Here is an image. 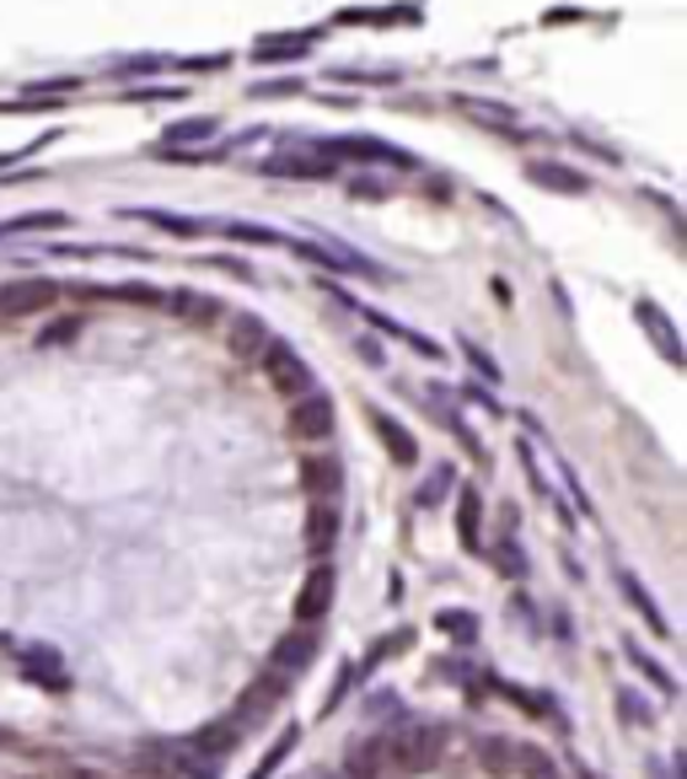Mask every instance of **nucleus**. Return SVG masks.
I'll use <instances>...</instances> for the list:
<instances>
[{
    "mask_svg": "<svg viewBox=\"0 0 687 779\" xmlns=\"http://www.w3.org/2000/svg\"><path fill=\"white\" fill-rule=\"evenodd\" d=\"M333 592H338V575H333L328 565H317L306 581H301V592H296V624L301 630H317V624L328 619Z\"/></svg>",
    "mask_w": 687,
    "mask_h": 779,
    "instance_id": "7ed1b4c3",
    "label": "nucleus"
},
{
    "mask_svg": "<svg viewBox=\"0 0 687 779\" xmlns=\"http://www.w3.org/2000/svg\"><path fill=\"white\" fill-rule=\"evenodd\" d=\"M312 156H333V162H360V167H403L414 173L419 162L403 146H387V140H371V135H338V140H306Z\"/></svg>",
    "mask_w": 687,
    "mask_h": 779,
    "instance_id": "f257e3e1",
    "label": "nucleus"
},
{
    "mask_svg": "<svg viewBox=\"0 0 687 779\" xmlns=\"http://www.w3.org/2000/svg\"><path fill=\"white\" fill-rule=\"evenodd\" d=\"M301 742V726H285V731H279V737H274L269 742V752H264V763H258V769H253V775L247 779H274L279 775V769H285V758H291V748H296Z\"/></svg>",
    "mask_w": 687,
    "mask_h": 779,
    "instance_id": "412c9836",
    "label": "nucleus"
},
{
    "mask_svg": "<svg viewBox=\"0 0 687 779\" xmlns=\"http://www.w3.org/2000/svg\"><path fill=\"white\" fill-rule=\"evenodd\" d=\"M55 301V285L49 280H22V285H6L0 291V312L6 318H28V312H43Z\"/></svg>",
    "mask_w": 687,
    "mask_h": 779,
    "instance_id": "6e6552de",
    "label": "nucleus"
},
{
    "mask_svg": "<svg viewBox=\"0 0 687 779\" xmlns=\"http://www.w3.org/2000/svg\"><path fill=\"white\" fill-rule=\"evenodd\" d=\"M355 683H360V666H344V672H338V678H333V689H328V704H323V710H328V715H333V710H338V704H344V693L355 689Z\"/></svg>",
    "mask_w": 687,
    "mask_h": 779,
    "instance_id": "7c9ffc66",
    "label": "nucleus"
},
{
    "mask_svg": "<svg viewBox=\"0 0 687 779\" xmlns=\"http://www.w3.org/2000/svg\"><path fill=\"white\" fill-rule=\"evenodd\" d=\"M435 624H441V634H451V640H468V645L479 640V619H473V613H462V607H446Z\"/></svg>",
    "mask_w": 687,
    "mask_h": 779,
    "instance_id": "bb28decb",
    "label": "nucleus"
},
{
    "mask_svg": "<svg viewBox=\"0 0 687 779\" xmlns=\"http://www.w3.org/2000/svg\"><path fill=\"white\" fill-rule=\"evenodd\" d=\"M398 758H403L409 769H424V763H435V731H409V737L398 742Z\"/></svg>",
    "mask_w": 687,
    "mask_h": 779,
    "instance_id": "5701e85b",
    "label": "nucleus"
},
{
    "mask_svg": "<svg viewBox=\"0 0 687 779\" xmlns=\"http://www.w3.org/2000/svg\"><path fill=\"white\" fill-rule=\"evenodd\" d=\"M527 178L542 183V188H553V194H586L591 183H586V173H569V167H548V162H532L527 167Z\"/></svg>",
    "mask_w": 687,
    "mask_h": 779,
    "instance_id": "6ab92c4d",
    "label": "nucleus"
},
{
    "mask_svg": "<svg viewBox=\"0 0 687 779\" xmlns=\"http://www.w3.org/2000/svg\"><path fill=\"white\" fill-rule=\"evenodd\" d=\"M301 484H306L312 495H338V489H344V468H338L333 457H306V462H301Z\"/></svg>",
    "mask_w": 687,
    "mask_h": 779,
    "instance_id": "dca6fc26",
    "label": "nucleus"
},
{
    "mask_svg": "<svg viewBox=\"0 0 687 779\" xmlns=\"http://www.w3.org/2000/svg\"><path fill=\"white\" fill-rule=\"evenodd\" d=\"M634 312H639V323H645V333L656 339V350H660V356L671 360V366H683V339H677V329H671V318L660 312L656 301H639Z\"/></svg>",
    "mask_w": 687,
    "mask_h": 779,
    "instance_id": "9d476101",
    "label": "nucleus"
},
{
    "mask_svg": "<svg viewBox=\"0 0 687 779\" xmlns=\"http://www.w3.org/2000/svg\"><path fill=\"white\" fill-rule=\"evenodd\" d=\"M618 704H624V720H634V726H639V720H645V726L656 720V710H650V699H645V693L624 689V693H618Z\"/></svg>",
    "mask_w": 687,
    "mask_h": 779,
    "instance_id": "c85d7f7f",
    "label": "nucleus"
},
{
    "mask_svg": "<svg viewBox=\"0 0 687 779\" xmlns=\"http://www.w3.org/2000/svg\"><path fill=\"white\" fill-rule=\"evenodd\" d=\"M17 666H22V678L38 683V689H49V693L70 689V666H65V656L55 645H22V651H17Z\"/></svg>",
    "mask_w": 687,
    "mask_h": 779,
    "instance_id": "20e7f679",
    "label": "nucleus"
},
{
    "mask_svg": "<svg viewBox=\"0 0 687 779\" xmlns=\"http://www.w3.org/2000/svg\"><path fill=\"white\" fill-rule=\"evenodd\" d=\"M306 533H312V548H317V554H328L333 543H338V510H312V527H306Z\"/></svg>",
    "mask_w": 687,
    "mask_h": 779,
    "instance_id": "393cba45",
    "label": "nucleus"
},
{
    "mask_svg": "<svg viewBox=\"0 0 687 779\" xmlns=\"http://www.w3.org/2000/svg\"><path fill=\"white\" fill-rule=\"evenodd\" d=\"M371 425H376V436H382V447L392 451V462H403V468H414L419 462V441L409 436V425L382 415V409H371Z\"/></svg>",
    "mask_w": 687,
    "mask_h": 779,
    "instance_id": "9b49d317",
    "label": "nucleus"
},
{
    "mask_svg": "<svg viewBox=\"0 0 687 779\" xmlns=\"http://www.w3.org/2000/svg\"><path fill=\"white\" fill-rule=\"evenodd\" d=\"M291 425H296L301 441H328L333 436V398L328 392H301V403L291 409Z\"/></svg>",
    "mask_w": 687,
    "mask_h": 779,
    "instance_id": "423d86ee",
    "label": "nucleus"
},
{
    "mask_svg": "<svg viewBox=\"0 0 687 779\" xmlns=\"http://www.w3.org/2000/svg\"><path fill=\"white\" fill-rule=\"evenodd\" d=\"M586 779H601V775H591V769H586Z\"/></svg>",
    "mask_w": 687,
    "mask_h": 779,
    "instance_id": "473e14b6",
    "label": "nucleus"
},
{
    "mask_svg": "<svg viewBox=\"0 0 687 779\" xmlns=\"http://www.w3.org/2000/svg\"><path fill=\"white\" fill-rule=\"evenodd\" d=\"M312 656H317V630H301L296 624V634H285L279 645H274V672H306L312 666Z\"/></svg>",
    "mask_w": 687,
    "mask_h": 779,
    "instance_id": "1a4fd4ad",
    "label": "nucleus"
},
{
    "mask_svg": "<svg viewBox=\"0 0 687 779\" xmlns=\"http://www.w3.org/2000/svg\"><path fill=\"white\" fill-rule=\"evenodd\" d=\"M135 221H146V226H161V232H173V237H205L209 221H188V215H167V211H129Z\"/></svg>",
    "mask_w": 687,
    "mask_h": 779,
    "instance_id": "4be33fe9",
    "label": "nucleus"
},
{
    "mask_svg": "<svg viewBox=\"0 0 687 779\" xmlns=\"http://www.w3.org/2000/svg\"><path fill=\"white\" fill-rule=\"evenodd\" d=\"M264 371H269V382L279 392H312V366L291 350V344H264Z\"/></svg>",
    "mask_w": 687,
    "mask_h": 779,
    "instance_id": "39448f33",
    "label": "nucleus"
},
{
    "mask_svg": "<svg viewBox=\"0 0 687 779\" xmlns=\"http://www.w3.org/2000/svg\"><path fill=\"white\" fill-rule=\"evenodd\" d=\"M628 661H634V666H639V672H645V678L656 683V693H660V699H671V693H677V678H671V672H666V666H660L656 656H645L639 645H628Z\"/></svg>",
    "mask_w": 687,
    "mask_h": 779,
    "instance_id": "b1692460",
    "label": "nucleus"
},
{
    "mask_svg": "<svg viewBox=\"0 0 687 779\" xmlns=\"http://www.w3.org/2000/svg\"><path fill=\"white\" fill-rule=\"evenodd\" d=\"M209 237L264 242V247H291V237H285V232H274V226H253V221H209Z\"/></svg>",
    "mask_w": 687,
    "mask_h": 779,
    "instance_id": "2eb2a0df",
    "label": "nucleus"
},
{
    "mask_svg": "<svg viewBox=\"0 0 687 779\" xmlns=\"http://www.w3.org/2000/svg\"><path fill=\"white\" fill-rule=\"evenodd\" d=\"M215 135H220V119H183V124H167V129H161V146L167 150H199L205 146V140H215Z\"/></svg>",
    "mask_w": 687,
    "mask_h": 779,
    "instance_id": "4468645a",
    "label": "nucleus"
},
{
    "mask_svg": "<svg viewBox=\"0 0 687 779\" xmlns=\"http://www.w3.org/2000/svg\"><path fill=\"white\" fill-rule=\"evenodd\" d=\"M451 484H457V474H451L446 462H435V474H430V479H424V489H419V506H441Z\"/></svg>",
    "mask_w": 687,
    "mask_h": 779,
    "instance_id": "cd10ccee",
    "label": "nucleus"
},
{
    "mask_svg": "<svg viewBox=\"0 0 687 779\" xmlns=\"http://www.w3.org/2000/svg\"><path fill=\"white\" fill-rule=\"evenodd\" d=\"M462 356H468V366H479V377H483V382H489V388L500 382V366H494V360L483 356V350H479V344H473V339H462Z\"/></svg>",
    "mask_w": 687,
    "mask_h": 779,
    "instance_id": "c756f323",
    "label": "nucleus"
},
{
    "mask_svg": "<svg viewBox=\"0 0 687 779\" xmlns=\"http://www.w3.org/2000/svg\"><path fill=\"white\" fill-rule=\"evenodd\" d=\"M333 296L344 301V306H350L355 318H365L371 329H382V333H387V339H398V344H409L414 356H424V360H441V344H435V339H424V333H414V329H403L398 318H387V312H376V306H365V301H355V296H350V291H338V285H333Z\"/></svg>",
    "mask_w": 687,
    "mask_h": 779,
    "instance_id": "f03ea898",
    "label": "nucleus"
},
{
    "mask_svg": "<svg viewBox=\"0 0 687 779\" xmlns=\"http://www.w3.org/2000/svg\"><path fill=\"white\" fill-rule=\"evenodd\" d=\"M618 592L628 597V607H634V613H645V624H650L656 634H671V630H666V619H660L656 597H650V592H645V586H639V581H634L628 569H618Z\"/></svg>",
    "mask_w": 687,
    "mask_h": 779,
    "instance_id": "a211bd4d",
    "label": "nucleus"
},
{
    "mask_svg": "<svg viewBox=\"0 0 687 779\" xmlns=\"http://www.w3.org/2000/svg\"><path fill=\"white\" fill-rule=\"evenodd\" d=\"M258 167H264L269 178H333V173H338L333 162L312 156V150H306V156H269V162H258Z\"/></svg>",
    "mask_w": 687,
    "mask_h": 779,
    "instance_id": "ddd939ff",
    "label": "nucleus"
},
{
    "mask_svg": "<svg viewBox=\"0 0 687 779\" xmlns=\"http://www.w3.org/2000/svg\"><path fill=\"white\" fill-rule=\"evenodd\" d=\"M457 543H462L468 554H479L483 548V500H479L473 484L457 495Z\"/></svg>",
    "mask_w": 687,
    "mask_h": 779,
    "instance_id": "f8f14e48",
    "label": "nucleus"
},
{
    "mask_svg": "<svg viewBox=\"0 0 687 779\" xmlns=\"http://www.w3.org/2000/svg\"><path fill=\"white\" fill-rule=\"evenodd\" d=\"M510 533H516V522H510ZM500 538V548H494V565H500V575H510V581H521L527 575V554L516 548V538Z\"/></svg>",
    "mask_w": 687,
    "mask_h": 779,
    "instance_id": "a878e982",
    "label": "nucleus"
},
{
    "mask_svg": "<svg viewBox=\"0 0 687 779\" xmlns=\"http://www.w3.org/2000/svg\"><path fill=\"white\" fill-rule=\"evenodd\" d=\"M317 38H323L317 28H306V32H279V38H258V43H253V60H258V65L306 60V55L317 49Z\"/></svg>",
    "mask_w": 687,
    "mask_h": 779,
    "instance_id": "0eeeda50",
    "label": "nucleus"
},
{
    "mask_svg": "<svg viewBox=\"0 0 687 779\" xmlns=\"http://www.w3.org/2000/svg\"><path fill=\"white\" fill-rule=\"evenodd\" d=\"M301 81H253L247 87V97H296Z\"/></svg>",
    "mask_w": 687,
    "mask_h": 779,
    "instance_id": "2f4dec72",
    "label": "nucleus"
},
{
    "mask_svg": "<svg viewBox=\"0 0 687 779\" xmlns=\"http://www.w3.org/2000/svg\"><path fill=\"white\" fill-rule=\"evenodd\" d=\"M285 693H291V678H285V672H264V683H253V689H247V699H242V704H247V715H269L274 704H279V699H285Z\"/></svg>",
    "mask_w": 687,
    "mask_h": 779,
    "instance_id": "f3484780",
    "label": "nucleus"
},
{
    "mask_svg": "<svg viewBox=\"0 0 687 779\" xmlns=\"http://www.w3.org/2000/svg\"><path fill=\"white\" fill-rule=\"evenodd\" d=\"M414 6H360V11H338L333 22H376V28H392V22H414Z\"/></svg>",
    "mask_w": 687,
    "mask_h": 779,
    "instance_id": "aec40b11",
    "label": "nucleus"
}]
</instances>
